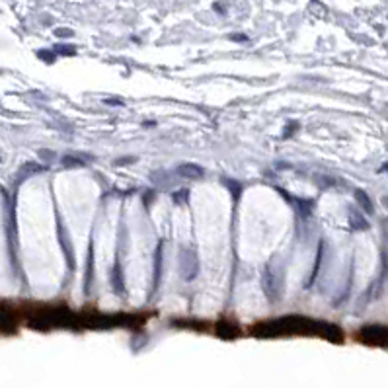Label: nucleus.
I'll return each mask as SVG.
<instances>
[{
    "label": "nucleus",
    "instance_id": "f257e3e1",
    "mask_svg": "<svg viewBox=\"0 0 388 388\" xmlns=\"http://www.w3.org/2000/svg\"><path fill=\"white\" fill-rule=\"evenodd\" d=\"M177 174H181V175H185V177H199V175L203 174V170H201L199 166L183 164V166H179V168H177Z\"/></svg>",
    "mask_w": 388,
    "mask_h": 388
},
{
    "label": "nucleus",
    "instance_id": "f03ea898",
    "mask_svg": "<svg viewBox=\"0 0 388 388\" xmlns=\"http://www.w3.org/2000/svg\"><path fill=\"white\" fill-rule=\"evenodd\" d=\"M355 199H357V201L361 203V207H363V209H365L367 213H372V205H370V199H369V197H367V195H365V193H363L361 189H359V191H355Z\"/></svg>",
    "mask_w": 388,
    "mask_h": 388
},
{
    "label": "nucleus",
    "instance_id": "7ed1b4c3",
    "mask_svg": "<svg viewBox=\"0 0 388 388\" xmlns=\"http://www.w3.org/2000/svg\"><path fill=\"white\" fill-rule=\"evenodd\" d=\"M382 203H384V207L388 209V195H386V197H382Z\"/></svg>",
    "mask_w": 388,
    "mask_h": 388
}]
</instances>
